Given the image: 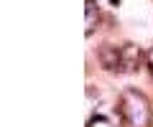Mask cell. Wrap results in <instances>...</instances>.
Segmentation results:
<instances>
[{"instance_id": "cell-1", "label": "cell", "mask_w": 153, "mask_h": 127, "mask_svg": "<svg viewBox=\"0 0 153 127\" xmlns=\"http://www.w3.org/2000/svg\"><path fill=\"white\" fill-rule=\"evenodd\" d=\"M120 117L128 127H151L153 112L148 97L140 94L138 89H125L120 94Z\"/></svg>"}, {"instance_id": "cell-2", "label": "cell", "mask_w": 153, "mask_h": 127, "mask_svg": "<svg viewBox=\"0 0 153 127\" xmlns=\"http://www.w3.org/2000/svg\"><path fill=\"white\" fill-rule=\"evenodd\" d=\"M143 61V51L135 43H123L120 46V59H117V71L120 74H133L140 69Z\"/></svg>"}, {"instance_id": "cell-3", "label": "cell", "mask_w": 153, "mask_h": 127, "mask_svg": "<svg viewBox=\"0 0 153 127\" xmlns=\"http://www.w3.org/2000/svg\"><path fill=\"white\" fill-rule=\"evenodd\" d=\"M117 59H120V46H102L100 48V64H102L107 71H117Z\"/></svg>"}, {"instance_id": "cell-4", "label": "cell", "mask_w": 153, "mask_h": 127, "mask_svg": "<svg viewBox=\"0 0 153 127\" xmlns=\"http://www.w3.org/2000/svg\"><path fill=\"white\" fill-rule=\"evenodd\" d=\"M84 8H87V28H84V33L92 36V33H94V28H97V18H100V13H97V3H94V0H84Z\"/></svg>"}, {"instance_id": "cell-5", "label": "cell", "mask_w": 153, "mask_h": 127, "mask_svg": "<svg viewBox=\"0 0 153 127\" xmlns=\"http://www.w3.org/2000/svg\"><path fill=\"white\" fill-rule=\"evenodd\" d=\"M87 127H115V125L107 120V117H102V115H94V117H89Z\"/></svg>"}, {"instance_id": "cell-6", "label": "cell", "mask_w": 153, "mask_h": 127, "mask_svg": "<svg viewBox=\"0 0 153 127\" xmlns=\"http://www.w3.org/2000/svg\"><path fill=\"white\" fill-rule=\"evenodd\" d=\"M146 64H148V69H151V74H153V48L146 54Z\"/></svg>"}]
</instances>
